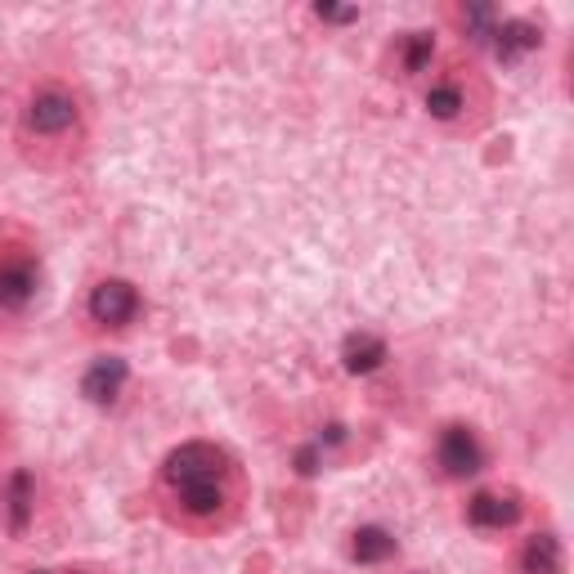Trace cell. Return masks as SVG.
Masks as SVG:
<instances>
[{"label":"cell","mask_w":574,"mask_h":574,"mask_svg":"<svg viewBox=\"0 0 574 574\" xmlns=\"http://www.w3.org/2000/svg\"><path fill=\"white\" fill-rule=\"evenodd\" d=\"M297 471H301V475H314V471H319V445H306V449L297 454Z\"/></svg>","instance_id":"ac0fdd59"},{"label":"cell","mask_w":574,"mask_h":574,"mask_svg":"<svg viewBox=\"0 0 574 574\" xmlns=\"http://www.w3.org/2000/svg\"><path fill=\"white\" fill-rule=\"evenodd\" d=\"M90 314L94 323H108V328H122L139 314V292L126 283V278H104L100 287L90 292Z\"/></svg>","instance_id":"7a4b0ae2"},{"label":"cell","mask_w":574,"mask_h":574,"mask_svg":"<svg viewBox=\"0 0 574 574\" xmlns=\"http://www.w3.org/2000/svg\"><path fill=\"white\" fill-rule=\"evenodd\" d=\"M126 377H130L126 359L104 355V359H94V364L85 368V377H81V395H85L90 404H113V400L122 395V387H126Z\"/></svg>","instance_id":"5b68a950"},{"label":"cell","mask_w":574,"mask_h":574,"mask_svg":"<svg viewBox=\"0 0 574 574\" xmlns=\"http://www.w3.org/2000/svg\"><path fill=\"white\" fill-rule=\"evenodd\" d=\"M462 23H467L471 41H490L494 27H498V10L494 5H471V10H462Z\"/></svg>","instance_id":"2e32d148"},{"label":"cell","mask_w":574,"mask_h":574,"mask_svg":"<svg viewBox=\"0 0 574 574\" xmlns=\"http://www.w3.org/2000/svg\"><path fill=\"white\" fill-rule=\"evenodd\" d=\"M462 108H467V94H462V85L440 81V85H431V90H426V113H431V117L454 122Z\"/></svg>","instance_id":"4fadbf2b"},{"label":"cell","mask_w":574,"mask_h":574,"mask_svg":"<svg viewBox=\"0 0 574 574\" xmlns=\"http://www.w3.org/2000/svg\"><path fill=\"white\" fill-rule=\"evenodd\" d=\"M440 467L449 471V475H475L485 467V449H481V440L471 436L467 426H445V436H440Z\"/></svg>","instance_id":"3957f363"},{"label":"cell","mask_w":574,"mask_h":574,"mask_svg":"<svg viewBox=\"0 0 574 574\" xmlns=\"http://www.w3.org/2000/svg\"><path fill=\"white\" fill-rule=\"evenodd\" d=\"M32 574H45V570H32Z\"/></svg>","instance_id":"d6986e66"},{"label":"cell","mask_w":574,"mask_h":574,"mask_svg":"<svg viewBox=\"0 0 574 574\" xmlns=\"http://www.w3.org/2000/svg\"><path fill=\"white\" fill-rule=\"evenodd\" d=\"M490 41H494L498 64H516V59H525L530 50H539V45H543V32H539L530 19H507V23L494 27Z\"/></svg>","instance_id":"52a82bcc"},{"label":"cell","mask_w":574,"mask_h":574,"mask_svg":"<svg viewBox=\"0 0 574 574\" xmlns=\"http://www.w3.org/2000/svg\"><path fill=\"white\" fill-rule=\"evenodd\" d=\"M32 503H36V485H32V471H14L10 485H5V516H10V530L23 535L32 525Z\"/></svg>","instance_id":"8fae6325"},{"label":"cell","mask_w":574,"mask_h":574,"mask_svg":"<svg viewBox=\"0 0 574 574\" xmlns=\"http://www.w3.org/2000/svg\"><path fill=\"white\" fill-rule=\"evenodd\" d=\"M520 574H565V552L556 535H535L520 552Z\"/></svg>","instance_id":"30bf717a"},{"label":"cell","mask_w":574,"mask_h":574,"mask_svg":"<svg viewBox=\"0 0 574 574\" xmlns=\"http://www.w3.org/2000/svg\"><path fill=\"white\" fill-rule=\"evenodd\" d=\"M314 19H323V23H355L359 10L355 5H314Z\"/></svg>","instance_id":"e0dca14e"},{"label":"cell","mask_w":574,"mask_h":574,"mask_svg":"<svg viewBox=\"0 0 574 574\" xmlns=\"http://www.w3.org/2000/svg\"><path fill=\"white\" fill-rule=\"evenodd\" d=\"M72 122H77V104L64 90H41L27 104V126L41 135H64V130H72Z\"/></svg>","instance_id":"277c9868"},{"label":"cell","mask_w":574,"mask_h":574,"mask_svg":"<svg viewBox=\"0 0 574 574\" xmlns=\"http://www.w3.org/2000/svg\"><path fill=\"white\" fill-rule=\"evenodd\" d=\"M342 364L346 372H377L381 364H387V342L372 337V332H351V337L342 342Z\"/></svg>","instance_id":"ba28073f"},{"label":"cell","mask_w":574,"mask_h":574,"mask_svg":"<svg viewBox=\"0 0 574 574\" xmlns=\"http://www.w3.org/2000/svg\"><path fill=\"white\" fill-rule=\"evenodd\" d=\"M467 520L475 525V530H507V525L520 520V498H516V494H494V490H485V494H475V498L467 503Z\"/></svg>","instance_id":"8992f818"},{"label":"cell","mask_w":574,"mask_h":574,"mask_svg":"<svg viewBox=\"0 0 574 574\" xmlns=\"http://www.w3.org/2000/svg\"><path fill=\"white\" fill-rule=\"evenodd\" d=\"M400 55H404V72H422L431 64V55H436V36H431V32H409Z\"/></svg>","instance_id":"9a60e30c"},{"label":"cell","mask_w":574,"mask_h":574,"mask_svg":"<svg viewBox=\"0 0 574 574\" xmlns=\"http://www.w3.org/2000/svg\"><path fill=\"white\" fill-rule=\"evenodd\" d=\"M36 292V269L27 261H10L0 265V310H19L27 306Z\"/></svg>","instance_id":"9c48e42d"},{"label":"cell","mask_w":574,"mask_h":574,"mask_svg":"<svg viewBox=\"0 0 574 574\" xmlns=\"http://www.w3.org/2000/svg\"><path fill=\"white\" fill-rule=\"evenodd\" d=\"M351 556L359 565H381L395 556V539L381 530V525H364V530H355V543H351Z\"/></svg>","instance_id":"7c38bea8"},{"label":"cell","mask_w":574,"mask_h":574,"mask_svg":"<svg viewBox=\"0 0 574 574\" xmlns=\"http://www.w3.org/2000/svg\"><path fill=\"white\" fill-rule=\"evenodd\" d=\"M188 516H216L225 507V485H198V490H184L180 494Z\"/></svg>","instance_id":"5bb4252c"},{"label":"cell","mask_w":574,"mask_h":574,"mask_svg":"<svg viewBox=\"0 0 574 574\" xmlns=\"http://www.w3.org/2000/svg\"><path fill=\"white\" fill-rule=\"evenodd\" d=\"M167 481L175 494L184 490H198V485H220L225 481V454L216 445L203 440H188L167 458Z\"/></svg>","instance_id":"6da1fadb"}]
</instances>
